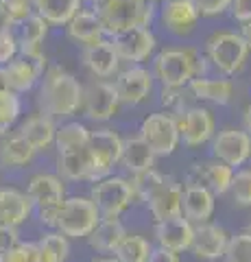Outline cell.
Returning <instances> with one entry per match:
<instances>
[{
	"label": "cell",
	"instance_id": "6da1fadb",
	"mask_svg": "<svg viewBox=\"0 0 251 262\" xmlns=\"http://www.w3.org/2000/svg\"><path fill=\"white\" fill-rule=\"evenodd\" d=\"M81 98H83L81 81L61 66H48L39 79L37 90L39 112L55 120H66L81 110Z\"/></svg>",
	"mask_w": 251,
	"mask_h": 262
},
{
	"label": "cell",
	"instance_id": "7a4b0ae2",
	"mask_svg": "<svg viewBox=\"0 0 251 262\" xmlns=\"http://www.w3.org/2000/svg\"><path fill=\"white\" fill-rule=\"evenodd\" d=\"M94 13L105 37H114L133 27H151L155 18V5L147 0H103L101 5H96Z\"/></svg>",
	"mask_w": 251,
	"mask_h": 262
},
{
	"label": "cell",
	"instance_id": "3957f363",
	"mask_svg": "<svg viewBox=\"0 0 251 262\" xmlns=\"http://www.w3.org/2000/svg\"><path fill=\"white\" fill-rule=\"evenodd\" d=\"M27 194L33 203V214H37L39 223L55 229L57 212L66 199V184L57 173H37L29 179Z\"/></svg>",
	"mask_w": 251,
	"mask_h": 262
},
{
	"label": "cell",
	"instance_id": "277c9868",
	"mask_svg": "<svg viewBox=\"0 0 251 262\" xmlns=\"http://www.w3.org/2000/svg\"><path fill=\"white\" fill-rule=\"evenodd\" d=\"M249 48L236 31H218L208 37L206 59L223 77H234L245 68Z\"/></svg>",
	"mask_w": 251,
	"mask_h": 262
},
{
	"label": "cell",
	"instance_id": "5b68a950",
	"mask_svg": "<svg viewBox=\"0 0 251 262\" xmlns=\"http://www.w3.org/2000/svg\"><path fill=\"white\" fill-rule=\"evenodd\" d=\"M101 212L90 196H66L57 212L55 229L68 238H87L99 225Z\"/></svg>",
	"mask_w": 251,
	"mask_h": 262
},
{
	"label": "cell",
	"instance_id": "8992f818",
	"mask_svg": "<svg viewBox=\"0 0 251 262\" xmlns=\"http://www.w3.org/2000/svg\"><path fill=\"white\" fill-rule=\"evenodd\" d=\"M90 199L94 201L96 210L101 212V219H120L123 212L131 208L135 201L133 184L131 179L120 177V175H107L94 182Z\"/></svg>",
	"mask_w": 251,
	"mask_h": 262
},
{
	"label": "cell",
	"instance_id": "52a82bcc",
	"mask_svg": "<svg viewBox=\"0 0 251 262\" xmlns=\"http://www.w3.org/2000/svg\"><path fill=\"white\" fill-rule=\"evenodd\" d=\"M153 79L162 88H186L194 79V48H164L153 57Z\"/></svg>",
	"mask_w": 251,
	"mask_h": 262
},
{
	"label": "cell",
	"instance_id": "ba28073f",
	"mask_svg": "<svg viewBox=\"0 0 251 262\" xmlns=\"http://www.w3.org/2000/svg\"><path fill=\"white\" fill-rule=\"evenodd\" d=\"M48 68V57L44 51L35 53H18L9 63L3 66V75L7 88L15 94L31 92Z\"/></svg>",
	"mask_w": 251,
	"mask_h": 262
},
{
	"label": "cell",
	"instance_id": "9c48e42d",
	"mask_svg": "<svg viewBox=\"0 0 251 262\" xmlns=\"http://www.w3.org/2000/svg\"><path fill=\"white\" fill-rule=\"evenodd\" d=\"M140 138L149 144L155 158H168L179 146V129L175 116L166 112L149 114L140 125Z\"/></svg>",
	"mask_w": 251,
	"mask_h": 262
},
{
	"label": "cell",
	"instance_id": "30bf717a",
	"mask_svg": "<svg viewBox=\"0 0 251 262\" xmlns=\"http://www.w3.org/2000/svg\"><path fill=\"white\" fill-rule=\"evenodd\" d=\"M120 107V98L114 88V81L94 79L92 83L83 85V98H81V112L87 120L107 122L116 116Z\"/></svg>",
	"mask_w": 251,
	"mask_h": 262
},
{
	"label": "cell",
	"instance_id": "8fae6325",
	"mask_svg": "<svg viewBox=\"0 0 251 262\" xmlns=\"http://www.w3.org/2000/svg\"><path fill=\"white\" fill-rule=\"evenodd\" d=\"M175 120L177 129H179V142L190 146V149H197V146L210 142L216 134V120L208 107L190 105L179 116H175Z\"/></svg>",
	"mask_w": 251,
	"mask_h": 262
},
{
	"label": "cell",
	"instance_id": "7c38bea8",
	"mask_svg": "<svg viewBox=\"0 0 251 262\" xmlns=\"http://www.w3.org/2000/svg\"><path fill=\"white\" fill-rule=\"evenodd\" d=\"M212 155L214 160L227 164L230 168H242L245 162L251 158V136L245 129H221L214 134L212 140Z\"/></svg>",
	"mask_w": 251,
	"mask_h": 262
},
{
	"label": "cell",
	"instance_id": "4fadbf2b",
	"mask_svg": "<svg viewBox=\"0 0 251 262\" xmlns=\"http://www.w3.org/2000/svg\"><path fill=\"white\" fill-rule=\"evenodd\" d=\"M87 149L92 153L94 162V182L111 175L116 164H120V153H123V138L114 129H96L90 134V144Z\"/></svg>",
	"mask_w": 251,
	"mask_h": 262
},
{
	"label": "cell",
	"instance_id": "5bb4252c",
	"mask_svg": "<svg viewBox=\"0 0 251 262\" xmlns=\"http://www.w3.org/2000/svg\"><path fill=\"white\" fill-rule=\"evenodd\" d=\"M114 44L116 53L120 57V61H129V63H142L155 53L157 39L153 35V31L149 27H133L127 29L118 35L109 37Z\"/></svg>",
	"mask_w": 251,
	"mask_h": 262
},
{
	"label": "cell",
	"instance_id": "9a60e30c",
	"mask_svg": "<svg viewBox=\"0 0 251 262\" xmlns=\"http://www.w3.org/2000/svg\"><path fill=\"white\" fill-rule=\"evenodd\" d=\"M181 192H184V186L177 179L166 177V175L162 177V182L144 199L149 214L155 219V223L181 216Z\"/></svg>",
	"mask_w": 251,
	"mask_h": 262
},
{
	"label": "cell",
	"instance_id": "2e32d148",
	"mask_svg": "<svg viewBox=\"0 0 251 262\" xmlns=\"http://www.w3.org/2000/svg\"><path fill=\"white\" fill-rule=\"evenodd\" d=\"M153 81H155V79H153L151 70L142 68V66H131V68L120 70L118 75H116L114 88H116V92H118L120 103L135 107V105L144 103L151 96V92H153Z\"/></svg>",
	"mask_w": 251,
	"mask_h": 262
},
{
	"label": "cell",
	"instance_id": "e0dca14e",
	"mask_svg": "<svg viewBox=\"0 0 251 262\" xmlns=\"http://www.w3.org/2000/svg\"><path fill=\"white\" fill-rule=\"evenodd\" d=\"M199 11L192 0H164L159 7V22L175 37H188L199 24Z\"/></svg>",
	"mask_w": 251,
	"mask_h": 262
},
{
	"label": "cell",
	"instance_id": "ac0fdd59",
	"mask_svg": "<svg viewBox=\"0 0 251 262\" xmlns=\"http://www.w3.org/2000/svg\"><path fill=\"white\" fill-rule=\"evenodd\" d=\"M230 234L227 229L216 225V223H199L194 225L192 232V245L190 251L197 256L199 260H208V262H216L223 258L225 247H227Z\"/></svg>",
	"mask_w": 251,
	"mask_h": 262
},
{
	"label": "cell",
	"instance_id": "d6986e66",
	"mask_svg": "<svg viewBox=\"0 0 251 262\" xmlns=\"http://www.w3.org/2000/svg\"><path fill=\"white\" fill-rule=\"evenodd\" d=\"M81 61L94 79H111L120 72V57L111 39H101L81 51Z\"/></svg>",
	"mask_w": 251,
	"mask_h": 262
},
{
	"label": "cell",
	"instance_id": "ffe728a7",
	"mask_svg": "<svg viewBox=\"0 0 251 262\" xmlns=\"http://www.w3.org/2000/svg\"><path fill=\"white\" fill-rule=\"evenodd\" d=\"M232 177H234V168L212 158V160L192 164V168L188 173V184H199L208 188L214 196H221L230 192Z\"/></svg>",
	"mask_w": 251,
	"mask_h": 262
},
{
	"label": "cell",
	"instance_id": "44dd1931",
	"mask_svg": "<svg viewBox=\"0 0 251 262\" xmlns=\"http://www.w3.org/2000/svg\"><path fill=\"white\" fill-rule=\"evenodd\" d=\"M192 232H194V225L186 216H175V219L159 221V223H155V229H153L157 247L171 249L175 253L190 251Z\"/></svg>",
	"mask_w": 251,
	"mask_h": 262
},
{
	"label": "cell",
	"instance_id": "7402d4cb",
	"mask_svg": "<svg viewBox=\"0 0 251 262\" xmlns=\"http://www.w3.org/2000/svg\"><path fill=\"white\" fill-rule=\"evenodd\" d=\"M214 208H216V196L208 188L186 182L181 192V216L188 219L192 225L208 223L214 214Z\"/></svg>",
	"mask_w": 251,
	"mask_h": 262
},
{
	"label": "cell",
	"instance_id": "603a6c76",
	"mask_svg": "<svg viewBox=\"0 0 251 262\" xmlns=\"http://www.w3.org/2000/svg\"><path fill=\"white\" fill-rule=\"evenodd\" d=\"M18 134L35 149V153L48 151L55 146V134H57V120L46 116V114L37 112L33 116H29L20 125Z\"/></svg>",
	"mask_w": 251,
	"mask_h": 262
},
{
	"label": "cell",
	"instance_id": "cb8c5ba5",
	"mask_svg": "<svg viewBox=\"0 0 251 262\" xmlns=\"http://www.w3.org/2000/svg\"><path fill=\"white\" fill-rule=\"evenodd\" d=\"M57 175L63 182H94V162L87 146L57 155Z\"/></svg>",
	"mask_w": 251,
	"mask_h": 262
},
{
	"label": "cell",
	"instance_id": "d4e9b609",
	"mask_svg": "<svg viewBox=\"0 0 251 262\" xmlns=\"http://www.w3.org/2000/svg\"><path fill=\"white\" fill-rule=\"evenodd\" d=\"M33 216V203L29 194L18 188H0V223L20 227Z\"/></svg>",
	"mask_w": 251,
	"mask_h": 262
},
{
	"label": "cell",
	"instance_id": "484cf974",
	"mask_svg": "<svg viewBox=\"0 0 251 262\" xmlns=\"http://www.w3.org/2000/svg\"><path fill=\"white\" fill-rule=\"evenodd\" d=\"M186 88H188L192 98L212 105H230L234 98V81L230 77H221V79L199 77L192 79Z\"/></svg>",
	"mask_w": 251,
	"mask_h": 262
},
{
	"label": "cell",
	"instance_id": "4316f807",
	"mask_svg": "<svg viewBox=\"0 0 251 262\" xmlns=\"http://www.w3.org/2000/svg\"><path fill=\"white\" fill-rule=\"evenodd\" d=\"M35 149L15 131L0 140V168L7 170H20L27 168L35 160Z\"/></svg>",
	"mask_w": 251,
	"mask_h": 262
},
{
	"label": "cell",
	"instance_id": "83f0119b",
	"mask_svg": "<svg viewBox=\"0 0 251 262\" xmlns=\"http://www.w3.org/2000/svg\"><path fill=\"white\" fill-rule=\"evenodd\" d=\"M66 35L72 44H77L81 48L92 46L96 42H101V39H105V33H103L99 18H96V13L83 11V9L66 24Z\"/></svg>",
	"mask_w": 251,
	"mask_h": 262
},
{
	"label": "cell",
	"instance_id": "f1b7e54d",
	"mask_svg": "<svg viewBox=\"0 0 251 262\" xmlns=\"http://www.w3.org/2000/svg\"><path fill=\"white\" fill-rule=\"evenodd\" d=\"M155 153L149 149V144L142 140L140 136L135 138H127L123 140V153H120V164L123 168L129 170L131 175H140L147 173L155 166Z\"/></svg>",
	"mask_w": 251,
	"mask_h": 262
},
{
	"label": "cell",
	"instance_id": "f546056e",
	"mask_svg": "<svg viewBox=\"0 0 251 262\" xmlns=\"http://www.w3.org/2000/svg\"><path fill=\"white\" fill-rule=\"evenodd\" d=\"M48 22L37 13H31L27 20H22L15 27V37H18V53H35L44 51V42L48 37Z\"/></svg>",
	"mask_w": 251,
	"mask_h": 262
},
{
	"label": "cell",
	"instance_id": "4dcf8cb0",
	"mask_svg": "<svg viewBox=\"0 0 251 262\" xmlns=\"http://www.w3.org/2000/svg\"><path fill=\"white\" fill-rule=\"evenodd\" d=\"M127 236L125 225L120 223V219H101L99 225L92 229V234L87 236V243L96 253L109 256L118 247V243Z\"/></svg>",
	"mask_w": 251,
	"mask_h": 262
},
{
	"label": "cell",
	"instance_id": "1f68e13d",
	"mask_svg": "<svg viewBox=\"0 0 251 262\" xmlns=\"http://www.w3.org/2000/svg\"><path fill=\"white\" fill-rule=\"evenodd\" d=\"M83 9V0H35V13L42 15L48 27H66Z\"/></svg>",
	"mask_w": 251,
	"mask_h": 262
},
{
	"label": "cell",
	"instance_id": "d6a6232c",
	"mask_svg": "<svg viewBox=\"0 0 251 262\" xmlns=\"http://www.w3.org/2000/svg\"><path fill=\"white\" fill-rule=\"evenodd\" d=\"M90 134L92 131L79 120L63 122V125L57 127V134H55V146H57V153L83 149V146L90 144Z\"/></svg>",
	"mask_w": 251,
	"mask_h": 262
},
{
	"label": "cell",
	"instance_id": "836d02e7",
	"mask_svg": "<svg viewBox=\"0 0 251 262\" xmlns=\"http://www.w3.org/2000/svg\"><path fill=\"white\" fill-rule=\"evenodd\" d=\"M70 256V238L57 229L46 232L37 241V262H66Z\"/></svg>",
	"mask_w": 251,
	"mask_h": 262
},
{
	"label": "cell",
	"instance_id": "e575fe53",
	"mask_svg": "<svg viewBox=\"0 0 251 262\" xmlns=\"http://www.w3.org/2000/svg\"><path fill=\"white\" fill-rule=\"evenodd\" d=\"M151 243L144 236L127 234L123 241L118 243V247L114 249V256L118 262H147L151 253Z\"/></svg>",
	"mask_w": 251,
	"mask_h": 262
},
{
	"label": "cell",
	"instance_id": "d590c367",
	"mask_svg": "<svg viewBox=\"0 0 251 262\" xmlns=\"http://www.w3.org/2000/svg\"><path fill=\"white\" fill-rule=\"evenodd\" d=\"M22 114V98L20 94L11 92V90H3L0 92V140L9 136L11 127L18 122Z\"/></svg>",
	"mask_w": 251,
	"mask_h": 262
},
{
	"label": "cell",
	"instance_id": "8d00e7d4",
	"mask_svg": "<svg viewBox=\"0 0 251 262\" xmlns=\"http://www.w3.org/2000/svg\"><path fill=\"white\" fill-rule=\"evenodd\" d=\"M230 194L240 208H251V168H238L234 170Z\"/></svg>",
	"mask_w": 251,
	"mask_h": 262
},
{
	"label": "cell",
	"instance_id": "74e56055",
	"mask_svg": "<svg viewBox=\"0 0 251 262\" xmlns=\"http://www.w3.org/2000/svg\"><path fill=\"white\" fill-rule=\"evenodd\" d=\"M190 92L188 88H162V105L164 112L171 116H179L184 110L190 107Z\"/></svg>",
	"mask_w": 251,
	"mask_h": 262
},
{
	"label": "cell",
	"instance_id": "f35d334b",
	"mask_svg": "<svg viewBox=\"0 0 251 262\" xmlns=\"http://www.w3.org/2000/svg\"><path fill=\"white\" fill-rule=\"evenodd\" d=\"M0 11L15 29L22 20H27L31 13H35V0H0Z\"/></svg>",
	"mask_w": 251,
	"mask_h": 262
},
{
	"label": "cell",
	"instance_id": "ab89813d",
	"mask_svg": "<svg viewBox=\"0 0 251 262\" xmlns=\"http://www.w3.org/2000/svg\"><path fill=\"white\" fill-rule=\"evenodd\" d=\"M223 258L227 262H251V236L247 232L230 236Z\"/></svg>",
	"mask_w": 251,
	"mask_h": 262
},
{
	"label": "cell",
	"instance_id": "60d3db41",
	"mask_svg": "<svg viewBox=\"0 0 251 262\" xmlns=\"http://www.w3.org/2000/svg\"><path fill=\"white\" fill-rule=\"evenodd\" d=\"M0 262H37V243H15L11 249L0 253Z\"/></svg>",
	"mask_w": 251,
	"mask_h": 262
},
{
	"label": "cell",
	"instance_id": "b9f144b4",
	"mask_svg": "<svg viewBox=\"0 0 251 262\" xmlns=\"http://www.w3.org/2000/svg\"><path fill=\"white\" fill-rule=\"evenodd\" d=\"M18 55V37H15V29L0 27V68L9 63L13 57Z\"/></svg>",
	"mask_w": 251,
	"mask_h": 262
},
{
	"label": "cell",
	"instance_id": "7bdbcfd3",
	"mask_svg": "<svg viewBox=\"0 0 251 262\" xmlns=\"http://www.w3.org/2000/svg\"><path fill=\"white\" fill-rule=\"evenodd\" d=\"M201 18H214V15H223L230 11L232 0H192Z\"/></svg>",
	"mask_w": 251,
	"mask_h": 262
},
{
	"label": "cell",
	"instance_id": "ee69618b",
	"mask_svg": "<svg viewBox=\"0 0 251 262\" xmlns=\"http://www.w3.org/2000/svg\"><path fill=\"white\" fill-rule=\"evenodd\" d=\"M15 243H20V232L18 227L0 223V253H5L7 249H11Z\"/></svg>",
	"mask_w": 251,
	"mask_h": 262
},
{
	"label": "cell",
	"instance_id": "f6af8a7d",
	"mask_svg": "<svg viewBox=\"0 0 251 262\" xmlns=\"http://www.w3.org/2000/svg\"><path fill=\"white\" fill-rule=\"evenodd\" d=\"M230 11L234 15V20L240 22V24L251 20V0H232Z\"/></svg>",
	"mask_w": 251,
	"mask_h": 262
},
{
	"label": "cell",
	"instance_id": "bcb514c9",
	"mask_svg": "<svg viewBox=\"0 0 251 262\" xmlns=\"http://www.w3.org/2000/svg\"><path fill=\"white\" fill-rule=\"evenodd\" d=\"M147 262H181V260H179V253L164 249V247H155V249H151Z\"/></svg>",
	"mask_w": 251,
	"mask_h": 262
},
{
	"label": "cell",
	"instance_id": "7dc6e473",
	"mask_svg": "<svg viewBox=\"0 0 251 262\" xmlns=\"http://www.w3.org/2000/svg\"><path fill=\"white\" fill-rule=\"evenodd\" d=\"M240 37L245 39V44H247L249 53H251V20L242 22V27H240Z\"/></svg>",
	"mask_w": 251,
	"mask_h": 262
},
{
	"label": "cell",
	"instance_id": "c3c4849f",
	"mask_svg": "<svg viewBox=\"0 0 251 262\" xmlns=\"http://www.w3.org/2000/svg\"><path fill=\"white\" fill-rule=\"evenodd\" d=\"M242 129L251 136V103L245 107V112H242Z\"/></svg>",
	"mask_w": 251,
	"mask_h": 262
},
{
	"label": "cell",
	"instance_id": "681fc988",
	"mask_svg": "<svg viewBox=\"0 0 251 262\" xmlns=\"http://www.w3.org/2000/svg\"><path fill=\"white\" fill-rule=\"evenodd\" d=\"M90 262H118L114 256H99V258H94V260H90Z\"/></svg>",
	"mask_w": 251,
	"mask_h": 262
},
{
	"label": "cell",
	"instance_id": "f907efd6",
	"mask_svg": "<svg viewBox=\"0 0 251 262\" xmlns=\"http://www.w3.org/2000/svg\"><path fill=\"white\" fill-rule=\"evenodd\" d=\"M3 90H9V88H7V81H5V75H3V68H0V92H3Z\"/></svg>",
	"mask_w": 251,
	"mask_h": 262
},
{
	"label": "cell",
	"instance_id": "816d5d0a",
	"mask_svg": "<svg viewBox=\"0 0 251 262\" xmlns=\"http://www.w3.org/2000/svg\"><path fill=\"white\" fill-rule=\"evenodd\" d=\"M0 27H9V29H13L11 24H9V20H7L5 15H3V11H0Z\"/></svg>",
	"mask_w": 251,
	"mask_h": 262
},
{
	"label": "cell",
	"instance_id": "f5cc1de1",
	"mask_svg": "<svg viewBox=\"0 0 251 262\" xmlns=\"http://www.w3.org/2000/svg\"><path fill=\"white\" fill-rule=\"evenodd\" d=\"M87 3H92V5H101L103 0H87Z\"/></svg>",
	"mask_w": 251,
	"mask_h": 262
},
{
	"label": "cell",
	"instance_id": "db71d44e",
	"mask_svg": "<svg viewBox=\"0 0 251 262\" xmlns=\"http://www.w3.org/2000/svg\"><path fill=\"white\" fill-rule=\"evenodd\" d=\"M147 3H151V5H155V3H164V0H147Z\"/></svg>",
	"mask_w": 251,
	"mask_h": 262
},
{
	"label": "cell",
	"instance_id": "11a10c76",
	"mask_svg": "<svg viewBox=\"0 0 251 262\" xmlns=\"http://www.w3.org/2000/svg\"><path fill=\"white\" fill-rule=\"evenodd\" d=\"M247 234H249V236H251V223H249V225H247Z\"/></svg>",
	"mask_w": 251,
	"mask_h": 262
},
{
	"label": "cell",
	"instance_id": "9f6ffc18",
	"mask_svg": "<svg viewBox=\"0 0 251 262\" xmlns=\"http://www.w3.org/2000/svg\"><path fill=\"white\" fill-rule=\"evenodd\" d=\"M216 262H227V260H225V258H221V260H216Z\"/></svg>",
	"mask_w": 251,
	"mask_h": 262
},
{
	"label": "cell",
	"instance_id": "6f0895ef",
	"mask_svg": "<svg viewBox=\"0 0 251 262\" xmlns=\"http://www.w3.org/2000/svg\"><path fill=\"white\" fill-rule=\"evenodd\" d=\"M249 160H251V158H249Z\"/></svg>",
	"mask_w": 251,
	"mask_h": 262
}]
</instances>
